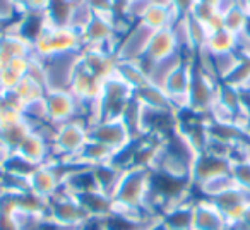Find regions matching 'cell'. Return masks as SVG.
<instances>
[{
  "label": "cell",
  "mask_w": 250,
  "mask_h": 230,
  "mask_svg": "<svg viewBox=\"0 0 250 230\" xmlns=\"http://www.w3.org/2000/svg\"><path fill=\"white\" fill-rule=\"evenodd\" d=\"M149 181H151L149 168L130 167L127 170H124L120 184H118L117 191L113 194V206L147 211L146 205H147V194H149Z\"/></svg>",
  "instance_id": "cell-1"
},
{
  "label": "cell",
  "mask_w": 250,
  "mask_h": 230,
  "mask_svg": "<svg viewBox=\"0 0 250 230\" xmlns=\"http://www.w3.org/2000/svg\"><path fill=\"white\" fill-rule=\"evenodd\" d=\"M84 48L83 35L70 26H53L46 23L42 35L33 43V50L38 59H48L62 53L81 52Z\"/></svg>",
  "instance_id": "cell-2"
},
{
  "label": "cell",
  "mask_w": 250,
  "mask_h": 230,
  "mask_svg": "<svg viewBox=\"0 0 250 230\" xmlns=\"http://www.w3.org/2000/svg\"><path fill=\"white\" fill-rule=\"evenodd\" d=\"M87 139H89V126L83 119H74L55 126L52 136L53 160L70 163L81 153Z\"/></svg>",
  "instance_id": "cell-3"
},
{
  "label": "cell",
  "mask_w": 250,
  "mask_h": 230,
  "mask_svg": "<svg viewBox=\"0 0 250 230\" xmlns=\"http://www.w3.org/2000/svg\"><path fill=\"white\" fill-rule=\"evenodd\" d=\"M81 57H83V50L42 59L43 83L46 86V91H70V84L81 64Z\"/></svg>",
  "instance_id": "cell-4"
},
{
  "label": "cell",
  "mask_w": 250,
  "mask_h": 230,
  "mask_svg": "<svg viewBox=\"0 0 250 230\" xmlns=\"http://www.w3.org/2000/svg\"><path fill=\"white\" fill-rule=\"evenodd\" d=\"M46 218L63 229H79L87 215L76 196L62 187L46 201Z\"/></svg>",
  "instance_id": "cell-5"
},
{
  "label": "cell",
  "mask_w": 250,
  "mask_h": 230,
  "mask_svg": "<svg viewBox=\"0 0 250 230\" xmlns=\"http://www.w3.org/2000/svg\"><path fill=\"white\" fill-rule=\"evenodd\" d=\"M89 139L98 141L113 151H120L129 146L136 138L124 117L120 119H104L89 126Z\"/></svg>",
  "instance_id": "cell-6"
},
{
  "label": "cell",
  "mask_w": 250,
  "mask_h": 230,
  "mask_svg": "<svg viewBox=\"0 0 250 230\" xmlns=\"http://www.w3.org/2000/svg\"><path fill=\"white\" fill-rule=\"evenodd\" d=\"M65 170H67V165L59 160L38 165L28 179L29 191L48 201L53 194H57L63 187Z\"/></svg>",
  "instance_id": "cell-7"
},
{
  "label": "cell",
  "mask_w": 250,
  "mask_h": 230,
  "mask_svg": "<svg viewBox=\"0 0 250 230\" xmlns=\"http://www.w3.org/2000/svg\"><path fill=\"white\" fill-rule=\"evenodd\" d=\"M52 126H60L74 119H84V105L70 91H48L45 96Z\"/></svg>",
  "instance_id": "cell-8"
},
{
  "label": "cell",
  "mask_w": 250,
  "mask_h": 230,
  "mask_svg": "<svg viewBox=\"0 0 250 230\" xmlns=\"http://www.w3.org/2000/svg\"><path fill=\"white\" fill-rule=\"evenodd\" d=\"M218 86L219 81L201 72L194 66V79L190 86V110L201 117H208L218 100Z\"/></svg>",
  "instance_id": "cell-9"
},
{
  "label": "cell",
  "mask_w": 250,
  "mask_h": 230,
  "mask_svg": "<svg viewBox=\"0 0 250 230\" xmlns=\"http://www.w3.org/2000/svg\"><path fill=\"white\" fill-rule=\"evenodd\" d=\"M153 29L144 26L143 23H136L132 28L125 33L118 42L115 50V59L117 60H143L146 55V50L149 46Z\"/></svg>",
  "instance_id": "cell-10"
},
{
  "label": "cell",
  "mask_w": 250,
  "mask_h": 230,
  "mask_svg": "<svg viewBox=\"0 0 250 230\" xmlns=\"http://www.w3.org/2000/svg\"><path fill=\"white\" fill-rule=\"evenodd\" d=\"M16 153L33 165H43L53 161L52 141L40 131H31L18 146Z\"/></svg>",
  "instance_id": "cell-11"
},
{
  "label": "cell",
  "mask_w": 250,
  "mask_h": 230,
  "mask_svg": "<svg viewBox=\"0 0 250 230\" xmlns=\"http://www.w3.org/2000/svg\"><path fill=\"white\" fill-rule=\"evenodd\" d=\"M229 170H231V160L219 158L202 151V153H199L197 160L194 161V167H192L190 172V182L192 185H199L212 177L229 174Z\"/></svg>",
  "instance_id": "cell-12"
},
{
  "label": "cell",
  "mask_w": 250,
  "mask_h": 230,
  "mask_svg": "<svg viewBox=\"0 0 250 230\" xmlns=\"http://www.w3.org/2000/svg\"><path fill=\"white\" fill-rule=\"evenodd\" d=\"M194 230H229L223 213L211 199L194 201Z\"/></svg>",
  "instance_id": "cell-13"
},
{
  "label": "cell",
  "mask_w": 250,
  "mask_h": 230,
  "mask_svg": "<svg viewBox=\"0 0 250 230\" xmlns=\"http://www.w3.org/2000/svg\"><path fill=\"white\" fill-rule=\"evenodd\" d=\"M31 55H35V50L29 40L11 29H4V33L0 35V66H5L14 59Z\"/></svg>",
  "instance_id": "cell-14"
},
{
  "label": "cell",
  "mask_w": 250,
  "mask_h": 230,
  "mask_svg": "<svg viewBox=\"0 0 250 230\" xmlns=\"http://www.w3.org/2000/svg\"><path fill=\"white\" fill-rule=\"evenodd\" d=\"M180 12L175 7L171 2L168 0H158L147 9V12L144 14V18L139 23H143L144 26H147L153 31H160V29H168L175 24L178 18H180Z\"/></svg>",
  "instance_id": "cell-15"
},
{
  "label": "cell",
  "mask_w": 250,
  "mask_h": 230,
  "mask_svg": "<svg viewBox=\"0 0 250 230\" xmlns=\"http://www.w3.org/2000/svg\"><path fill=\"white\" fill-rule=\"evenodd\" d=\"M178 45L177 40H175L173 33H171V28L168 29H160V31H154L153 36H151L149 46L146 50V55L143 57L141 62L143 64H151V62H158L161 59H167V57H171L175 53H178ZM182 53V52H180Z\"/></svg>",
  "instance_id": "cell-16"
},
{
  "label": "cell",
  "mask_w": 250,
  "mask_h": 230,
  "mask_svg": "<svg viewBox=\"0 0 250 230\" xmlns=\"http://www.w3.org/2000/svg\"><path fill=\"white\" fill-rule=\"evenodd\" d=\"M187 60V57L184 53H175L171 57H167V59H161L158 62H151V64H144L147 70V79H149L151 84L158 88L167 86V81L170 79V76L182 66V64Z\"/></svg>",
  "instance_id": "cell-17"
},
{
  "label": "cell",
  "mask_w": 250,
  "mask_h": 230,
  "mask_svg": "<svg viewBox=\"0 0 250 230\" xmlns=\"http://www.w3.org/2000/svg\"><path fill=\"white\" fill-rule=\"evenodd\" d=\"M194 201L187 199L173 205L161 213V218L170 230H194Z\"/></svg>",
  "instance_id": "cell-18"
},
{
  "label": "cell",
  "mask_w": 250,
  "mask_h": 230,
  "mask_svg": "<svg viewBox=\"0 0 250 230\" xmlns=\"http://www.w3.org/2000/svg\"><path fill=\"white\" fill-rule=\"evenodd\" d=\"M81 203L87 218H104L113 209V198L101 191H89L83 194H74Z\"/></svg>",
  "instance_id": "cell-19"
},
{
  "label": "cell",
  "mask_w": 250,
  "mask_h": 230,
  "mask_svg": "<svg viewBox=\"0 0 250 230\" xmlns=\"http://www.w3.org/2000/svg\"><path fill=\"white\" fill-rule=\"evenodd\" d=\"M117 74L129 84L134 91L141 90L146 84H149L147 79V70L141 60H117Z\"/></svg>",
  "instance_id": "cell-20"
},
{
  "label": "cell",
  "mask_w": 250,
  "mask_h": 230,
  "mask_svg": "<svg viewBox=\"0 0 250 230\" xmlns=\"http://www.w3.org/2000/svg\"><path fill=\"white\" fill-rule=\"evenodd\" d=\"M12 91H14V94L19 98V101L22 105L29 103V101L40 100V98H45L46 93H48L43 81H40L38 77L31 76V74H26Z\"/></svg>",
  "instance_id": "cell-21"
},
{
  "label": "cell",
  "mask_w": 250,
  "mask_h": 230,
  "mask_svg": "<svg viewBox=\"0 0 250 230\" xmlns=\"http://www.w3.org/2000/svg\"><path fill=\"white\" fill-rule=\"evenodd\" d=\"M93 170H94V177H96L98 189H100L101 192H104V194L113 198L115 191H117L118 184H120V179H122L124 170H120V168L115 167V165H111V163L94 167Z\"/></svg>",
  "instance_id": "cell-22"
},
{
  "label": "cell",
  "mask_w": 250,
  "mask_h": 230,
  "mask_svg": "<svg viewBox=\"0 0 250 230\" xmlns=\"http://www.w3.org/2000/svg\"><path fill=\"white\" fill-rule=\"evenodd\" d=\"M136 100L139 101V103L146 105V107L163 108V110H173L167 91H165L163 88H158L151 83L136 91Z\"/></svg>",
  "instance_id": "cell-23"
},
{
  "label": "cell",
  "mask_w": 250,
  "mask_h": 230,
  "mask_svg": "<svg viewBox=\"0 0 250 230\" xmlns=\"http://www.w3.org/2000/svg\"><path fill=\"white\" fill-rule=\"evenodd\" d=\"M94 16L93 7L89 5L87 0H81V2H74L70 4L69 16H67V26H70L76 31L83 33L86 29V26L91 23Z\"/></svg>",
  "instance_id": "cell-24"
},
{
  "label": "cell",
  "mask_w": 250,
  "mask_h": 230,
  "mask_svg": "<svg viewBox=\"0 0 250 230\" xmlns=\"http://www.w3.org/2000/svg\"><path fill=\"white\" fill-rule=\"evenodd\" d=\"M194 187L199 189V192H201L204 199H214V198H218L219 194H223V192L229 191V189H233V187H238V185L235 184L231 174H225V175H218V177L209 179V181L202 182V184H199V185H194Z\"/></svg>",
  "instance_id": "cell-25"
},
{
  "label": "cell",
  "mask_w": 250,
  "mask_h": 230,
  "mask_svg": "<svg viewBox=\"0 0 250 230\" xmlns=\"http://www.w3.org/2000/svg\"><path fill=\"white\" fill-rule=\"evenodd\" d=\"M242 62V57L236 52H228V53H212V67H214L216 79L219 83L226 81L233 72L236 70V67Z\"/></svg>",
  "instance_id": "cell-26"
},
{
  "label": "cell",
  "mask_w": 250,
  "mask_h": 230,
  "mask_svg": "<svg viewBox=\"0 0 250 230\" xmlns=\"http://www.w3.org/2000/svg\"><path fill=\"white\" fill-rule=\"evenodd\" d=\"M158 2V0H120L118 4V14L129 21L130 24H136L144 18V14L147 12V9L151 5Z\"/></svg>",
  "instance_id": "cell-27"
},
{
  "label": "cell",
  "mask_w": 250,
  "mask_h": 230,
  "mask_svg": "<svg viewBox=\"0 0 250 230\" xmlns=\"http://www.w3.org/2000/svg\"><path fill=\"white\" fill-rule=\"evenodd\" d=\"M221 14H223V28H225L226 31L238 36L240 33L245 29V24H247V21H249V14H247L245 9L240 5V2L233 4L231 7L225 9Z\"/></svg>",
  "instance_id": "cell-28"
},
{
  "label": "cell",
  "mask_w": 250,
  "mask_h": 230,
  "mask_svg": "<svg viewBox=\"0 0 250 230\" xmlns=\"http://www.w3.org/2000/svg\"><path fill=\"white\" fill-rule=\"evenodd\" d=\"M211 53H228V52H235L236 50V35L226 31L225 28L218 29V31L211 33L206 42V46Z\"/></svg>",
  "instance_id": "cell-29"
},
{
  "label": "cell",
  "mask_w": 250,
  "mask_h": 230,
  "mask_svg": "<svg viewBox=\"0 0 250 230\" xmlns=\"http://www.w3.org/2000/svg\"><path fill=\"white\" fill-rule=\"evenodd\" d=\"M229 174L240 189H250V160L231 161Z\"/></svg>",
  "instance_id": "cell-30"
},
{
  "label": "cell",
  "mask_w": 250,
  "mask_h": 230,
  "mask_svg": "<svg viewBox=\"0 0 250 230\" xmlns=\"http://www.w3.org/2000/svg\"><path fill=\"white\" fill-rule=\"evenodd\" d=\"M19 16H21V12H19V9L16 7L12 0H0V19L2 21H5L9 24V23L16 21Z\"/></svg>",
  "instance_id": "cell-31"
},
{
  "label": "cell",
  "mask_w": 250,
  "mask_h": 230,
  "mask_svg": "<svg viewBox=\"0 0 250 230\" xmlns=\"http://www.w3.org/2000/svg\"><path fill=\"white\" fill-rule=\"evenodd\" d=\"M53 0H26L24 12H36V14H46L52 7Z\"/></svg>",
  "instance_id": "cell-32"
},
{
  "label": "cell",
  "mask_w": 250,
  "mask_h": 230,
  "mask_svg": "<svg viewBox=\"0 0 250 230\" xmlns=\"http://www.w3.org/2000/svg\"><path fill=\"white\" fill-rule=\"evenodd\" d=\"M94 12H110L118 11L120 0H87Z\"/></svg>",
  "instance_id": "cell-33"
},
{
  "label": "cell",
  "mask_w": 250,
  "mask_h": 230,
  "mask_svg": "<svg viewBox=\"0 0 250 230\" xmlns=\"http://www.w3.org/2000/svg\"><path fill=\"white\" fill-rule=\"evenodd\" d=\"M143 230H170V229H168V225L163 222L161 216H153V218L144 225Z\"/></svg>",
  "instance_id": "cell-34"
},
{
  "label": "cell",
  "mask_w": 250,
  "mask_h": 230,
  "mask_svg": "<svg viewBox=\"0 0 250 230\" xmlns=\"http://www.w3.org/2000/svg\"><path fill=\"white\" fill-rule=\"evenodd\" d=\"M235 229H242V230H250V206L247 208L245 211V216H243L242 223H240L238 227H235Z\"/></svg>",
  "instance_id": "cell-35"
},
{
  "label": "cell",
  "mask_w": 250,
  "mask_h": 230,
  "mask_svg": "<svg viewBox=\"0 0 250 230\" xmlns=\"http://www.w3.org/2000/svg\"><path fill=\"white\" fill-rule=\"evenodd\" d=\"M197 2L208 4V5H211V7H216V9H219V7H221V4H223V0H197Z\"/></svg>",
  "instance_id": "cell-36"
},
{
  "label": "cell",
  "mask_w": 250,
  "mask_h": 230,
  "mask_svg": "<svg viewBox=\"0 0 250 230\" xmlns=\"http://www.w3.org/2000/svg\"><path fill=\"white\" fill-rule=\"evenodd\" d=\"M12 2H14L16 7H18V9H19V12L22 14V12H24V4H26V0H12Z\"/></svg>",
  "instance_id": "cell-37"
},
{
  "label": "cell",
  "mask_w": 250,
  "mask_h": 230,
  "mask_svg": "<svg viewBox=\"0 0 250 230\" xmlns=\"http://www.w3.org/2000/svg\"><path fill=\"white\" fill-rule=\"evenodd\" d=\"M238 2H240V5L247 11V14L250 16V0H238Z\"/></svg>",
  "instance_id": "cell-38"
},
{
  "label": "cell",
  "mask_w": 250,
  "mask_h": 230,
  "mask_svg": "<svg viewBox=\"0 0 250 230\" xmlns=\"http://www.w3.org/2000/svg\"><path fill=\"white\" fill-rule=\"evenodd\" d=\"M7 28V23L5 21H2V19H0V35H2V33H4V29Z\"/></svg>",
  "instance_id": "cell-39"
},
{
  "label": "cell",
  "mask_w": 250,
  "mask_h": 230,
  "mask_svg": "<svg viewBox=\"0 0 250 230\" xmlns=\"http://www.w3.org/2000/svg\"><path fill=\"white\" fill-rule=\"evenodd\" d=\"M0 91H2V69H0Z\"/></svg>",
  "instance_id": "cell-40"
},
{
  "label": "cell",
  "mask_w": 250,
  "mask_h": 230,
  "mask_svg": "<svg viewBox=\"0 0 250 230\" xmlns=\"http://www.w3.org/2000/svg\"><path fill=\"white\" fill-rule=\"evenodd\" d=\"M67 4H74V2H81V0H65Z\"/></svg>",
  "instance_id": "cell-41"
},
{
  "label": "cell",
  "mask_w": 250,
  "mask_h": 230,
  "mask_svg": "<svg viewBox=\"0 0 250 230\" xmlns=\"http://www.w3.org/2000/svg\"><path fill=\"white\" fill-rule=\"evenodd\" d=\"M231 230H242V229H231Z\"/></svg>",
  "instance_id": "cell-42"
},
{
  "label": "cell",
  "mask_w": 250,
  "mask_h": 230,
  "mask_svg": "<svg viewBox=\"0 0 250 230\" xmlns=\"http://www.w3.org/2000/svg\"><path fill=\"white\" fill-rule=\"evenodd\" d=\"M141 230H143V229H141Z\"/></svg>",
  "instance_id": "cell-43"
}]
</instances>
